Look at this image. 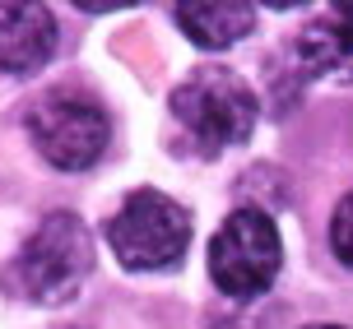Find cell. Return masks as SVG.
Wrapping results in <instances>:
<instances>
[{
    "instance_id": "6da1fadb",
    "label": "cell",
    "mask_w": 353,
    "mask_h": 329,
    "mask_svg": "<svg viewBox=\"0 0 353 329\" xmlns=\"http://www.w3.org/2000/svg\"><path fill=\"white\" fill-rule=\"evenodd\" d=\"M93 232L74 213H47L37 232L19 246L10 269V293L33 306H61L70 301L93 274Z\"/></svg>"
},
{
    "instance_id": "7a4b0ae2",
    "label": "cell",
    "mask_w": 353,
    "mask_h": 329,
    "mask_svg": "<svg viewBox=\"0 0 353 329\" xmlns=\"http://www.w3.org/2000/svg\"><path fill=\"white\" fill-rule=\"evenodd\" d=\"M172 116L205 153H219V149H232V144H242L251 135L256 93L232 70L205 65L172 88Z\"/></svg>"
},
{
    "instance_id": "3957f363",
    "label": "cell",
    "mask_w": 353,
    "mask_h": 329,
    "mask_svg": "<svg viewBox=\"0 0 353 329\" xmlns=\"http://www.w3.org/2000/svg\"><path fill=\"white\" fill-rule=\"evenodd\" d=\"M107 242L125 269H172L191 246V213L144 186L107 218Z\"/></svg>"
},
{
    "instance_id": "277c9868",
    "label": "cell",
    "mask_w": 353,
    "mask_h": 329,
    "mask_svg": "<svg viewBox=\"0 0 353 329\" xmlns=\"http://www.w3.org/2000/svg\"><path fill=\"white\" fill-rule=\"evenodd\" d=\"M283 264V246L279 232H274V218L265 209H237L223 218V227L214 232L210 242V278L219 293L237 297V301H251L261 297L274 278H279Z\"/></svg>"
},
{
    "instance_id": "5b68a950",
    "label": "cell",
    "mask_w": 353,
    "mask_h": 329,
    "mask_svg": "<svg viewBox=\"0 0 353 329\" xmlns=\"http://www.w3.org/2000/svg\"><path fill=\"white\" fill-rule=\"evenodd\" d=\"M28 139L33 149L61 172H84L103 158L107 139H112V121L107 112L88 93L61 88V93H42L28 107Z\"/></svg>"
},
{
    "instance_id": "8992f818",
    "label": "cell",
    "mask_w": 353,
    "mask_h": 329,
    "mask_svg": "<svg viewBox=\"0 0 353 329\" xmlns=\"http://www.w3.org/2000/svg\"><path fill=\"white\" fill-rule=\"evenodd\" d=\"M56 37L47 5H0V74H37L56 56Z\"/></svg>"
},
{
    "instance_id": "52a82bcc",
    "label": "cell",
    "mask_w": 353,
    "mask_h": 329,
    "mask_svg": "<svg viewBox=\"0 0 353 329\" xmlns=\"http://www.w3.org/2000/svg\"><path fill=\"white\" fill-rule=\"evenodd\" d=\"M293 61L302 79H321V74L353 79V5H330V14L307 23L293 42Z\"/></svg>"
},
{
    "instance_id": "ba28073f",
    "label": "cell",
    "mask_w": 353,
    "mask_h": 329,
    "mask_svg": "<svg viewBox=\"0 0 353 329\" xmlns=\"http://www.w3.org/2000/svg\"><path fill=\"white\" fill-rule=\"evenodd\" d=\"M172 19H176V28L191 37L195 47H205V52H223V47L242 42L256 28V10L251 5H195V0H176Z\"/></svg>"
},
{
    "instance_id": "9c48e42d",
    "label": "cell",
    "mask_w": 353,
    "mask_h": 329,
    "mask_svg": "<svg viewBox=\"0 0 353 329\" xmlns=\"http://www.w3.org/2000/svg\"><path fill=\"white\" fill-rule=\"evenodd\" d=\"M330 251H335L339 264L353 269V195H344L335 204V218H330Z\"/></svg>"
},
{
    "instance_id": "30bf717a",
    "label": "cell",
    "mask_w": 353,
    "mask_h": 329,
    "mask_svg": "<svg viewBox=\"0 0 353 329\" xmlns=\"http://www.w3.org/2000/svg\"><path fill=\"white\" fill-rule=\"evenodd\" d=\"M307 329H339V325H307Z\"/></svg>"
}]
</instances>
